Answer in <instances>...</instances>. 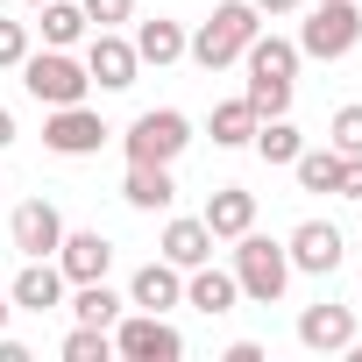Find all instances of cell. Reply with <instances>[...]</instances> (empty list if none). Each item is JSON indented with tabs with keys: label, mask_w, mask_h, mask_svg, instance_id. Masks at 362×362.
<instances>
[{
	"label": "cell",
	"mask_w": 362,
	"mask_h": 362,
	"mask_svg": "<svg viewBox=\"0 0 362 362\" xmlns=\"http://www.w3.org/2000/svg\"><path fill=\"white\" fill-rule=\"evenodd\" d=\"M263 22H256V8L249 0H221V8L185 36V57H199L206 71H221V64H242V50H249V36H256Z\"/></svg>",
	"instance_id": "1"
},
{
	"label": "cell",
	"mask_w": 362,
	"mask_h": 362,
	"mask_svg": "<svg viewBox=\"0 0 362 362\" xmlns=\"http://www.w3.org/2000/svg\"><path fill=\"white\" fill-rule=\"evenodd\" d=\"M235 284H242V298H256V305H277L284 298V284H291V256H284V242H270V235H235Z\"/></svg>",
	"instance_id": "2"
},
{
	"label": "cell",
	"mask_w": 362,
	"mask_h": 362,
	"mask_svg": "<svg viewBox=\"0 0 362 362\" xmlns=\"http://www.w3.org/2000/svg\"><path fill=\"white\" fill-rule=\"evenodd\" d=\"M22 86H29V100H43V107H78L86 93H93V78H86V57H71V50H29L22 57Z\"/></svg>",
	"instance_id": "3"
},
{
	"label": "cell",
	"mask_w": 362,
	"mask_h": 362,
	"mask_svg": "<svg viewBox=\"0 0 362 362\" xmlns=\"http://www.w3.org/2000/svg\"><path fill=\"white\" fill-rule=\"evenodd\" d=\"M121 149H128V163H177V156L192 149V121L177 114V107H149V114L128 121Z\"/></svg>",
	"instance_id": "4"
},
{
	"label": "cell",
	"mask_w": 362,
	"mask_h": 362,
	"mask_svg": "<svg viewBox=\"0 0 362 362\" xmlns=\"http://www.w3.org/2000/svg\"><path fill=\"white\" fill-rule=\"evenodd\" d=\"M355 43H362V8L355 0H320L305 15V29H298V57H320V64L348 57Z\"/></svg>",
	"instance_id": "5"
},
{
	"label": "cell",
	"mask_w": 362,
	"mask_h": 362,
	"mask_svg": "<svg viewBox=\"0 0 362 362\" xmlns=\"http://www.w3.org/2000/svg\"><path fill=\"white\" fill-rule=\"evenodd\" d=\"M114 355H128V362H177L185 355V334H177L163 313H121L114 320Z\"/></svg>",
	"instance_id": "6"
},
{
	"label": "cell",
	"mask_w": 362,
	"mask_h": 362,
	"mask_svg": "<svg viewBox=\"0 0 362 362\" xmlns=\"http://www.w3.org/2000/svg\"><path fill=\"white\" fill-rule=\"evenodd\" d=\"M135 71H142V57H135V43L121 29H86V78L100 93H128Z\"/></svg>",
	"instance_id": "7"
},
{
	"label": "cell",
	"mask_w": 362,
	"mask_h": 362,
	"mask_svg": "<svg viewBox=\"0 0 362 362\" xmlns=\"http://www.w3.org/2000/svg\"><path fill=\"white\" fill-rule=\"evenodd\" d=\"M107 121L78 100V107H50V121H43V149H57V156H100L107 149Z\"/></svg>",
	"instance_id": "8"
},
{
	"label": "cell",
	"mask_w": 362,
	"mask_h": 362,
	"mask_svg": "<svg viewBox=\"0 0 362 362\" xmlns=\"http://www.w3.org/2000/svg\"><path fill=\"white\" fill-rule=\"evenodd\" d=\"M284 256H291V270H305V277H334V270H341V228H334V221H298L291 242H284Z\"/></svg>",
	"instance_id": "9"
},
{
	"label": "cell",
	"mask_w": 362,
	"mask_h": 362,
	"mask_svg": "<svg viewBox=\"0 0 362 362\" xmlns=\"http://www.w3.org/2000/svg\"><path fill=\"white\" fill-rule=\"evenodd\" d=\"M8 242H15L22 256H57V242H64V214H57L50 199H22L15 221H8Z\"/></svg>",
	"instance_id": "10"
},
{
	"label": "cell",
	"mask_w": 362,
	"mask_h": 362,
	"mask_svg": "<svg viewBox=\"0 0 362 362\" xmlns=\"http://www.w3.org/2000/svg\"><path fill=\"white\" fill-rule=\"evenodd\" d=\"M57 270H64V284H93V277H107L114 270V242L100 235V228H64V242H57Z\"/></svg>",
	"instance_id": "11"
},
{
	"label": "cell",
	"mask_w": 362,
	"mask_h": 362,
	"mask_svg": "<svg viewBox=\"0 0 362 362\" xmlns=\"http://www.w3.org/2000/svg\"><path fill=\"white\" fill-rule=\"evenodd\" d=\"M8 298H15V313H57V305H64V270H57V256H29V263L15 270Z\"/></svg>",
	"instance_id": "12"
},
{
	"label": "cell",
	"mask_w": 362,
	"mask_h": 362,
	"mask_svg": "<svg viewBox=\"0 0 362 362\" xmlns=\"http://www.w3.org/2000/svg\"><path fill=\"white\" fill-rule=\"evenodd\" d=\"M355 341V305H305L298 313V348L313 355H348Z\"/></svg>",
	"instance_id": "13"
},
{
	"label": "cell",
	"mask_w": 362,
	"mask_h": 362,
	"mask_svg": "<svg viewBox=\"0 0 362 362\" xmlns=\"http://www.w3.org/2000/svg\"><path fill=\"white\" fill-rule=\"evenodd\" d=\"M128 305L135 313H170V305H185V270H177V263H142L135 277H128Z\"/></svg>",
	"instance_id": "14"
},
{
	"label": "cell",
	"mask_w": 362,
	"mask_h": 362,
	"mask_svg": "<svg viewBox=\"0 0 362 362\" xmlns=\"http://www.w3.org/2000/svg\"><path fill=\"white\" fill-rule=\"evenodd\" d=\"M199 221L214 228V242H235V235H249V228H256V192H242V185H214Z\"/></svg>",
	"instance_id": "15"
},
{
	"label": "cell",
	"mask_w": 362,
	"mask_h": 362,
	"mask_svg": "<svg viewBox=\"0 0 362 362\" xmlns=\"http://www.w3.org/2000/svg\"><path fill=\"white\" fill-rule=\"evenodd\" d=\"M185 305H192V313H206V320L235 313V305H242V284H235V270H214V263L185 270Z\"/></svg>",
	"instance_id": "16"
},
{
	"label": "cell",
	"mask_w": 362,
	"mask_h": 362,
	"mask_svg": "<svg viewBox=\"0 0 362 362\" xmlns=\"http://www.w3.org/2000/svg\"><path fill=\"white\" fill-rule=\"evenodd\" d=\"M121 199H128L135 214H163V206L177 199V185H170V163H128V177H121Z\"/></svg>",
	"instance_id": "17"
},
{
	"label": "cell",
	"mask_w": 362,
	"mask_h": 362,
	"mask_svg": "<svg viewBox=\"0 0 362 362\" xmlns=\"http://www.w3.org/2000/svg\"><path fill=\"white\" fill-rule=\"evenodd\" d=\"M163 263H177V270H199V263H214V228L192 214V221H170L163 228Z\"/></svg>",
	"instance_id": "18"
},
{
	"label": "cell",
	"mask_w": 362,
	"mask_h": 362,
	"mask_svg": "<svg viewBox=\"0 0 362 362\" xmlns=\"http://www.w3.org/2000/svg\"><path fill=\"white\" fill-rule=\"evenodd\" d=\"M128 43H135V57H142V64H156V71L185 57V29L163 22V15H156V22H135V36H128Z\"/></svg>",
	"instance_id": "19"
},
{
	"label": "cell",
	"mask_w": 362,
	"mask_h": 362,
	"mask_svg": "<svg viewBox=\"0 0 362 362\" xmlns=\"http://www.w3.org/2000/svg\"><path fill=\"white\" fill-rule=\"evenodd\" d=\"M121 313H128V298H121V291H107V277L71 284V320H86V327H114Z\"/></svg>",
	"instance_id": "20"
},
{
	"label": "cell",
	"mask_w": 362,
	"mask_h": 362,
	"mask_svg": "<svg viewBox=\"0 0 362 362\" xmlns=\"http://www.w3.org/2000/svg\"><path fill=\"white\" fill-rule=\"evenodd\" d=\"M36 22H43V43L50 50H71V43H86V8H71V0H43V8H36Z\"/></svg>",
	"instance_id": "21"
},
{
	"label": "cell",
	"mask_w": 362,
	"mask_h": 362,
	"mask_svg": "<svg viewBox=\"0 0 362 362\" xmlns=\"http://www.w3.org/2000/svg\"><path fill=\"white\" fill-rule=\"evenodd\" d=\"M249 149H256L263 163H291V156L305 149V135H298L284 114H263V121H256V135H249Z\"/></svg>",
	"instance_id": "22"
},
{
	"label": "cell",
	"mask_w": 362,
	"mask_h": 362,
	"mask_svg": "<svg viewBox=\"0 0 362 362\" xmlns=\"http://www.w3.org/2000/svg\"><path fill=\"white\" fill-rule=\"evenodd\" d=\"M291 170H298V192H334V185H341V149H334V142H327V149H298Z\"/></svg>",
	"instance_id": "23"
},
{
	"label": "cell",
	"mask_w": 362,
	"mask_h": 362,
	"mask_svg": "<svg viewBox=\"0 0 362 362\" xmlns=\"http://www.w3.org/2000/svg\"><path fill=\"white\" fill-rule=\"evenodd\" d=\"M256 121H263V114H256L249 100H221V107H214V142H221V149H249Z\"/></svg>",
	"instance_id": "24"
},
{
	"label": "cell",
	"mask_w": 362,
	"mask_h": 362,
	"mask_svg": "<svg viewBox=\"0 0 362 362\" xmlns=\"http://www.w3.org/2000/svg\"><path fill=\"white\" fill-rule=\"evenodd\" d=\"M107 355H114V327H86L78 320L64 334V362H107Z\"/></svg>",
	"instance_id": "25"
},
{
	"label": "cell",
	"mask_w": 362,
	"mask_h": 362,
	"mask_svg": "<svg viewBox=\"0 0 362 362\" xmlns=\"http://www.w3.org/2000/svg\"><path fill=\"white\" fill-rule=\"evenodd\" d=\"M327 142H334L341 156H362V100H348V107L327 121Z\"/></svg>",
	"instance_id": "26"
},
{
	"label": "cell",
	"mask_w": 362,
	"mask_h": 362,
	"mask_svg": "<svg viewBox=\"0 0 362 362\" xmlns=\"http://www.w3.org/2000/svg\"><path fill=\"white\" fill-rule=\"evenodd\" d=\"M78 8H86L93 29H121V22H135V0H78Z\"/></svg>",
	"instance_id": "27"
},
{
	"label": "cell",
	"mask_w": 362,
	"mask_h": 362,
	"mask_svg": "<svg viewBox=\"0 0 362 362\" xmlns=\"http://www.w3.org/2000/svg\"><path fill=\"white\" fill-rule=\"evenodd\" d=\"M29 57V22H0V71H22Z\"/></svg>",
	"instance_id": "28"
},
{
	"label": "cell",
	"mask_w": 362,
	"mask_h": 362,
	"mask_svg": "<svg viewBox=\"0 0 362 362\" xmlns=\"http://www.w3.org/2000/svg\"><path fill=\"white\" fill-rule=\"evenodd\" d=\"M334 192L362 206V156H341V185H334Z\"/></svg>",
	"instance_id": "29"
},
{
	"label": "cell",
	"mask_w": 362,
	"mask_h": 362,
	"mask_svg": "<svg viewBox=\"0 0 362 362\" xmlns=\"http://www.w3.org/2000/svg\"><path fill=\"white\" fill-rule=\"evenodd\" d=\"M249 8H256V15H291L298 0H249Z\"/></svg>",
	"instance_id": "30"
},
{
	"label": "cell",
	"mask_w": 362,
	"mask_h": 362,
	"mask_svg": "<svg viewBox=\"0 0 362 362\" xmlns=\"http://www.w3.org/2000/svg\"><path fill=\"white\" fill-rule=\"evenodd\" d=\"M0 362H29V348H22V341H8V334H0Z\"/></svg>",
	"instance_id": "31"
},
{
	"label": "cell",
	"mask_w": 362,
	"mask_h": 362,
	"mask_svg": "<svg viewBox=\"0 0 362 362\" xmlns=\"http://www.w3.org/2000/svg\"><path fill=\"white\" fill-rule=\"evenodd\" d=\"M8 142H15V114H8V107H0V149H8Z\"/></svg>",
	"instance_id": "32"
},
{
	"label": "cell",
	"mask_w": 362,
	"mask_h": 362,
	"mask_svg": "<svg viewBox=\"0 0 362 362\" xmlns=\"http://www.w3.org/2000/svg\"><path fill=\"white\" fill-rule=\"evenodd\" d=\"M8 313H15V298H0V334H8Z\"/></svg>",
	"instance_id": "33"
},
{
	"label": "cell",
	"mask_w": 362,
	"mask_h": 362,
	"mask_svg": "<svg viewBox=\"0 0 362 362\" xmlns=\"http://www.w3.org/2000/svg\"><path fill=\"white\" fill-rule=\"evenodd\" d=\"M22 8H43V0H22Z\"/></svg>",
	"instance_id": "34"
}]
</instances>
